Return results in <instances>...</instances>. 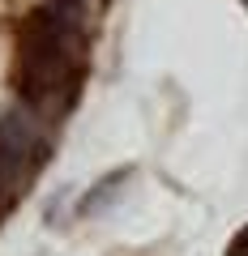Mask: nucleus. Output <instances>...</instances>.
Instances as JSON below:
<instances>
[{"label": "nucleus", "mask_w": 248, "mask_h": 256, "mask_svg": "<svg viewBox=\"0 0 248 256\" xmlns=\"http://www.w3.org/2000/svg\"><path fill=\"white\" fill-rule=\"evenodd\" d=\"M227 256H248V226L235 230V239L227 244Z\"/></svg>", "instance_id": "obj_3"}, {"label": "nucleus", "mask_w": 248, "mask_h": 256, "mask_svg": "<svg viewBox=\"0 0 248 256\" xmlns=\"http://www.w3.org/2000/svg\"><path fill=\"white\" fill-rule=\"evenodd\" d=\"M43 158H47V141H43L39 107L18 102L13 111L0 116V205L5 210L18 201V192H26L22 184L39 171Z\"/></svg>", "instance_id": "obj_1"}, {"label": "nucleus", "mask_w": 248, "mask_h": 256, "mask_svg": "<svg viewBox=\"0 0 248 256\" xmlns=\"http://www.w3.org/2000/svg\"><path fill=\"white\" fill-rule=\"evenodd\" d=\"M244 4H248V0H244Z\"/></svg>", "instance_id": "obj_4"}, {"label": "nucleus", "mask_w": 248, "mask_h": 256, "mask_svg": "<svg viewBox=\"0 0 248 256\" xmlns=\"http://www.w3.org/2000/svg\"><path fill=\"white\" fill-rule=\"evenodd\" d=\"M129 180H133V166H116V171H107V175H103V180L82 196V201H77V214H82V218L103 214V210L120 196V192H124V184H129Z\"/></svg>", "instance_id": "obj_2"}]
</instances>
